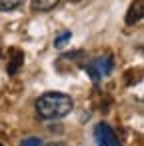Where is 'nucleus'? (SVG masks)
<instances>
[{
  "label": "nucleus",
  "instance_id": "obj_2",
  "mask_svg": "<svg viewBox=\"0 0 144 146\" xmlns=\"http://www.w3.org/2000/svg\"><path fill=\"white\" fill-rule=\"evenodd\" d=\"M94 136H96L98 146H122L120 140H118V136L114 134V130L108 124H104V122L94 128Z\"/></svg>",
  "mask_w": 144,
  "mask_h": 146
},
{
  "label": "nucleus",
  "instance_id": "obj_6",
  "mask_svg": "<svg viewBox=\"0 0 144 146\" xmlns=\"http://www.w3.org/2000/svg\"><path fill=\"white\" fill-rule=\"evenodd\" d=\"M24 0H0V12H8V10H16Z\"/></svg>",
  "mask_w": 144,
  "mask_h": 146
},
{
  "label": "nucleus",
  "instance_id": "obj_8",
  "mask_svg": "<svg viewBox=\"0 0 144 146\" xmlns=\"http://www.w3.org/2000/svg\"><path fill=\"white\" fill-rule=\"evenodd\" d=\"M70 36H72L70 32H64V34H60V36L54 40V46H56V48H62V46H64V44L70 40Z\"/></svg>",
  "mask_w": 144,
  "mask_h": 146
},
{
  "label": "nucleus",
  "instance_id": "obj_1",
  "mask_svg": "<svg viewBox=\"0 0 144 146\" xmlns=\"http://www.w3.org/2000/svg\"><path fill=\"white\" fill-rule=\"evenodd\" d=\"M36 114L42 120H56V118H64L66 114L72 112L74 108V100L64 94V92H44L42 96L36 98Z\"/></svg>",
  "mask_w": 144,
  "mask_h": 146
},
{
  "label": "nucleus",
  "instance_id": "obj_3",
  "mask_svg": "<svg viewBox=\"0 0 144 146\" xmlns=\"http://www.w3.org/2000/svg\"><path fill=\"white\" fill-rule=\"evenodd\" d=\"M142 14H144V2L142 0H134V2L130 4V8H128V12H126V24L128 26L136 24L142 18Z\"/></svg>",
  "mask_w": 144,
  "mask_h": 146
},
{
  "label": "nucleus",
  "instance_id": "obj_9",
  "mask_svg": "<svg viewBox=\"0 0 144 146\" xmlns=\"http://www.w3.org/2000/svg\"><path fill=\"white\" fill-rule=\"evenodd\" d=\"M46 146H66V144H62V142H50V144H46Z\"/></svg>",
  "mask_w": 144,
  "mask_h": 146
},
{
  "label": "nucleus",
  "instance_id": "obj_7",
  "mask_svg": "<svg viewBox=\"0 0 144 146\" xmlns=\"http://www.w3.org/2000/svg\"><path fill=\"white\" fill-rule=\"evenodd\" d=\"M20 146H44V140L40 136H28L20 142Z\"/></svg>",
  "mask_w": 144,
  "mask_h": 146
},
{
  "label": "nucleus",
  "instance_id": "obj_10",
  "mask_svg": "<svg viewBox=\"0 0 144 146\" xmlns=\"http://www.w3.org/2000/svg\"><path fill=\"white\" fill-rule=\"evenodd\" d=\"M0 146H4V144H0Z\"/></svg>",
  "mask_w": 144,
  "mask_h": 146
},
{
  "label": "nucleus",
  "instance_id": "obj_5",
  "mask_svg": "<svg viewBox=\"0 0 144 146\" xmlns=\"http://www.w3.org/2000/svg\"><path fill=\"white\" fill-rule=\"evenodd\" d=\"M60 0H30V6L32 10H38V12H46V10H52L54 6H58Z\"/></svg>",
  "mask_w": 144,
  "mask_h": 146
},
{
  "label": "nucleus",
  "instance_id": "obj_4",
  "mask_svg": "<svg viewBox=\"0 0 144 146\" xmlns=\"http://www.w3.org/2000/svg\"><path fill=\"white\" fill-rule=\"evenodd\" d=\"M90 66L94 68V72H96L98 76H106V74H110V70H112V60H110V58H98V60H94Z\"/></svg>",
  "mask_w": 144,
  "mask_h": 146
}]
</instances>
